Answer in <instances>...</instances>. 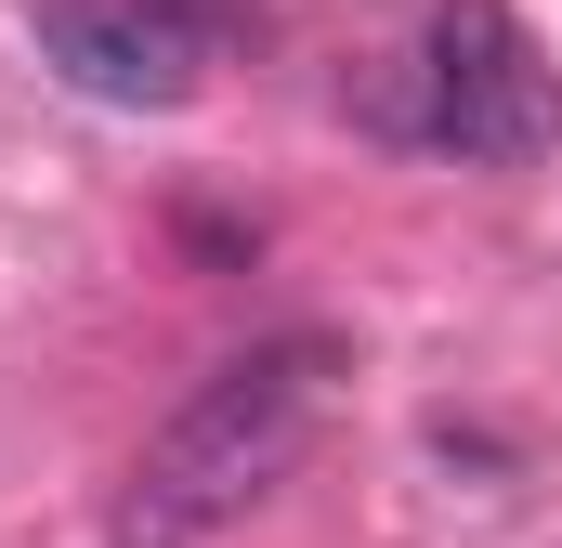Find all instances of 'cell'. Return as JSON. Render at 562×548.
Instances as JSON below:
<instances>
[{
    "instance_id": "7a4b0ae2",
    "label": "cell",
    "mask_w": 562,
    "mask_h": 548,
    "mask_svg": "<svg viewBox=\"0 0 562 548\" xmlns=\"http://www.w3.org/2000/svg\"><path fill=\"white\" fill-rule=\"evenodd\" d=\"M419 92H431V144L471 170H537L562 144V66L524 39L510 0H431Z\"/></svg>"
},
{
    "instance_id": "6da1fadb",
    "label": "cell",
    "mask_w": 562,
    "mask_h": 548,
    "mask_svg": "<svg viewBox=\"0 0 562 548\" xmlns=\"http://www.w3.org/2000/svg\"><path fill=\"white\" fill-rule=\"evenodd\" d=\"M327 340H262L223 379H196L170 431L144 444L132 496H119V548H196L210 523H236L249 496H276L288 457L314 444V392H327Z\"/></svg>"
},
{
    "instance_id": "3957f363",
    "label": "cell",
    "mask_w": 562,
    "mask_h": 548,
    "mask_svg": "<svg viewBox=\"0 0 562 548\" xmlns=\"http://www.w3.org/2000/svg\"><path fill=\"white\" fill-rule=\"evenodd\" d=\"M40 53L92 105H132V118H170L196 92V66H210V39H196L183 0H53L40 13Z\"/></svg>"
}]
</instances>
